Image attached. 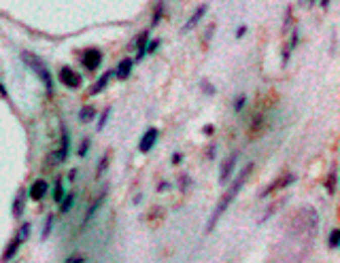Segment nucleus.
I'll return each mask as SVG.
<instances>
[{"instance_id":"obj_29","label":"nucleus","mask_w":340,"mask_h":263,"mask_svg":"<svg viewBox=\"0 0 340 263\" xmlns=\"http://www.w3.org/2000/svg\"><path fill=\"white\" fill-rule=\"evenodd\" d=\"M66 261H68V263H83V261H87V259H85V257H79V255H73V257H68Z\"/></svg>"},{"instance_id":"obj_27","label":"nucleus","mask_w":340,"mask_h":263,"mask_svg":"<svg viewBox=\"0 0 340 263\" xmlns=\"http://www.w3.org/2000/svg\"><path fill=\"white\" fill-rule=\"evenodd\" d=\"M28 234H30V225H22V229H19V238H22V240H26L28 238Z\"/></svg>"},{"instance_id":"obj_5","label":"nucleus","mask_w":340,"mask_h":263,"mask_svg":"<svg viewBox=\"0 0 340 263\" xmlns=\"http://www.w3.org/2000/svg\"><path fill=\"white\" fill-rule=\"evenodd\" d=\"M81 62H83L85 70H98V66L102 64L100 49H85L83 55H81Z\"/></svg>"},{"instance_id":"obj_20","label":"nucleus","mask_w":340,"mask_h":263,"mask_svg":"<svg viewBox=\"0 0 340 263\" xmlns=\"http://www.w3.org/2000/svg\"><path fill=\"white\" fill-rule=\"evenodd\" d=\"M64 195H66V193H64V185H62V178H58V180H56V189H54V200L60 202Z\"/></svg>"},{"instance_id":"obj_19","label":"nucleus","mask_w":340,"mask_h":263,"mask_svg":"<svg viewBox=\"0 0 340 263\" xmlns=\"http://www.w3.org/2000/svg\"><path fill=\"white\" fill-rule=\"evenodd\" d=\"M51 227H54V215H47V219H45V227H43V234H40V238L47 240L49 234H51Z\"/></svg>"},{"instance_id":"obj_2","label":"nucleus","mask_w":340,"mask_h":263,"mask_svg":"<svg viewBox=\"0 0 340 263\" xmlns=\"http://www.w3.org/2000/svg\"><path fill=\"white\" fill-rule=\"evenodd\" d=\"M22 59L24 62L34 70V75L43 81V85H45V92H47V96H54V79H51V73H49V68L45 66V62L40 59L38 55H32V53H28V51H24L22 53Z\"/></svg>"},{"instance_id":"obj_11","label":"nucleus","mask_w":340,"mask_h":263,"mask_svg":"<svg viewBox=\"0 0 340 263\" xmlns=\"http://www.w3.org/2000/svg\"><path fill=\"white\" fill-rule=\"evenodd\" d=\"M294 180H296V176L294 174H283L279 180H276V183L274 185H270V187H268L266 191H264V193H262V198H266V195H270L272 193V191H276V189H285V187H289L292 183H294Z\"/></svg>"},{"instance_id":"obj_28","label":"nucleus","mask_w":340,"mask_h":263,"mask_svg":"<svg viewBox=\"0 0 340 263\" xmlns=\"http://www.w3.org/2000/svg\"><path fill=\"white\" fill-rule=\"evenodd\" d=\"M162 11H164V7H162V5H158V11H156V15H153V26H158V22H160V15H162Z\"/></svg>"},{"instance_id":"obj_30","label":"nucleus","mask_w":340,"mask_h":263,"mask_svg":"<svg viewBox=\"0 0 340 263\" xmlns=\"http://www.w3.org/2000/svg\"><path fill=\"white\" fill-rule=\"evenodd\" d=\"M245 32H247V28L242 26V28H238V30H236V38H242L245 36Z\"/></svg>"},{"instance_id":"obj_32","label":"nucleus","mask_w":340,"mask_h":263,"mask_svg":"<svg viewBox=\"0 0 340 263\" xmlns=\"http://www.w3.org/2000/svg\"><path fill=\"white\" fill-rule=\"evenodd\" d=\"M181 153H174V157H172V161H174V164H181Z\"/></svg>"},{"instance_id":"obj_35","label":"nucleus","mask_w":340,"mask_h":263,"mask_svg":"<svg viewBox=\"0 0 340 263\" xmlns=\"http://www.w3.org/2000/svg\"><path fill=\"white\" fill-rule=\"evenodd\" d=\"M311 3H315V0H311Z\"/></svg>"},{"instance_id":"obj_7","label":"nucleus","mask_w":340,"mask_h":263,"mask_svg":"<svg viewBox=\"0 0 340 263\" xmlns=\"http://www.w3.org/2000/svg\"><path fill=\"white\" fill-rule=\"evenodd\" d=\"M236 159H238V153H232L228 159L223 161V166L219 170V183H228L232 172H234V166H236Z\"/></svg>"},{"instance_id":"obj_13","label":"nucleus","mask_w":340,"mask_h":263,"mask_svg":"<svg viewBox=\"0 0 340 263\" xmlns=\"http://www.w3.org/2000/svg\"><path fill=\"white\" fill-rule=\"evenodd\" d=\"M147 40H149V32L145 30V32H140V34H138V38H136V47H138L136 62H138V59L145 57V53H147Z\"/></svg>"},{"instance_id":"obj_24","label":"nucleus","mask_w":340,"mask_h":263,"mask_svg":"<svg viewBox=\"0 0 340 263\" xmlns=\"http://www.w3.org/2000/svg\"><path fill=\"white\" fill-rule=\"evenodd\" d=\"M87 151H89V138H85L83 143H81V147H79V151H77V155H79V157H85V155H87Z\"/></svg>"},{"instance_id":"obj_16","label":"nucleus","mask_w":340,"mask_h":263,"mask_svg":"<svg viewBox=\"0 0 340 263\" xmlns=\"http://www.w3.org/2000/svg\"><path fill=\"white\" fill-rule=\"evenodd\" d=\"M24 206H26V195H24V191H19L15 202H13V217H22Z\"/></svg>"},{"instance_id":"obj_31","label":"nucleus","mask_w":340,"mask_h":263,"mask_svg":"<svg viewBox=\"0 0 340 263\" xmlns=\"http://www.w3.org/2000/svg\"><path fill=\"white\" fill-rule=\"evenodd\" d=\"M158 45H160L158 40H153V43L149 45V49H147V51H151V53H153V51H156V49H158Z\"/></svg>"},{"instance_id":"obj_33","label":"nucleus","mask_w":340,"mask_h":263,"mask_svg":"<svg viewBox=\"0 0 340 263\" xmlns=\"http://www.w3.org/2000/svg\"><path fill=\"white\" fill-rule=\"evenodd\" d=\"M327 5H329V0H321V7L323 9H327Z\"/></svg>"},{"instance_id":"obj_23","label":"nucleus","mask_w":340,"mask_h":263,"mask_svg":"<svg viewBox=\"0 0 340 263\" xmlns=\"http://www.w3.org/2000/svg\"><path fill=\"white\" fill-rule=\"evenodd\" d=\"M327 191H329V193H334V191H336V172H334V170L329 172V178H327Z\"/></svg>"},{"instance_id":"obj_15","label":"nucleus","mask_w":340,"mask_h":263,"mask_svg":"<svg viewBox=\"0 0 340 263\" xmlns=\"http://www.w3.org/2000/svg\"><path fill=\"white\" fill-rule=\"evenodd\" d=\"M111 75H113V73H105V75H102V77H100V79L96 81V83L91 85L89 94H91V96H98V94L102 92V89H105V87L109 85V79H111Z\"/></svg>"},{"instance_id":"obj_1","label":"nucleus","mask_w":340,"mask_h":263,"mask_svg":"<svg viewBox=\"0 0 340 263\" xmlns=\"http://www.w3.org/2000/svg\"><path fill=\"white\" fill-rule=\"evenodd\" d=\"M251 170H253V164H249V166H245L242 168V172L238 174V178L234 180V183L225 189V193L221 195V200L217 202V206H215V210H213V215H211V219H209V223H207V234H211V231L215 229V225L219 223V219L225 215V210H228L230 206H232V202H234V198L240 193V189L245 187V183L249 180V174H251Z\"/></svg>"},{"instance_id":"obj_14","label":"nucleus","mask_w":340,"mask_h":263,"mask_svg":"<svg viewBox=\"0 0 340 263\" xmlns=\"http://www.w3.org/2000/svg\"><path fill=\"white\" fill-rule=\"evenodd\" d=\"M22 242H24L22 238H19V236H15V238H13L11 242H9V246H7V250H5V255H3V257H5L7 261H9V259H13V257L17 255L19 246H22Z\"/></svg>"},{"instance_id":"obj_3","label":"nucleus","mask_w":340,"mask_h":263,"mask_svg":"<svg viewBox=\"0 0 340 263\" xmlns=\"http://www.w3.org/2000/svg\"><path fill=\"white\" fill-rule=\"evenodd\" d=\"M68 153H70V134H68L66 127H62V132H60V149L51 155V159H54V164H64Z\"/></svg>"},{"instance_id":"obj_21","label":"nucleus","mask_w":340,"mask_h":263,"mask_svg":"<svg viewBox=\"0 0 340 263\" xmlns=\"http://www.w3.org/2000/svg\"><path fill=\"white\" fill-rule=\"evenodd\" d=\"M340 244V229H332V234H329V248H338Z\"/></svg>"},{"instance_id":"obj_6","label":"nucleus","mask_w":340,"mask_h":263,"mask_svg":"<svg viewBox=\"0 0 340 263\" xmlns=\"http://www.w3.org/2000/svg\"><path fill=\"white\" fill-rule=\"evenodd\" d=\"M158 134L160 132L156 129V127H149L145 134H142V138H140V145H138V149H140V153H149V151L156 147V143H158Z\"/></svg>"},{"instance_id":"obj_26","label":"nucleus","mask_w":340,"mask_h":263,"mask_svg":"<svg viewBox=\"0 0 340 263\" xmlns=\"http://www.w3.org/2000/svg\"><path fill=\"white\" fill-rule=\"evenodd\" d=\"M245 102H247V98H245V96H240V98H236V102H234V110H236V113H238V110H242Z\"/></svg>"},{"instance_id":"obj_34","label":"nucleus","mask_w":340,"mask_h":263,"mask_svg":"<svg viewBox=\"0 0 340 263\" xmlns=\"http://www.w3.org/2000/svg\"><path fill=\"white\" fill-rule=\"evenodd\" d=\"M0 94H3V96H7V92H5V87H3V85H0Z\"/></svg>"},{"instance_id":"obj_8","label":"nucleus","mask_w":340,"mask_h":263,"mask_svg":"<svg viewBox=\"0 0 340 263\" xmlns=\"http://www.w3.org/2000/svg\"><path fill=\"white\" fill-rule=\"evenodd\" d=\"M207 11H209V7H207V5H200V7L191 13V17L187 19V24H185V26L181 28V32H187V30H193L196 26L200 24V19H202L204 15H207Z\"/></svg>"},{"instance_id":"obj_4","label":"nucleus","mask_w":340,"mask_h":263,"mask_svg":"<svg viewBox=\"0 0 340 263\" xmlns=\"http://www.w3.org/2000/svg\"><path fill=\"white\" fill-rule=\"evenodd\" d=\"M60 81H62V85H66L70 89H79L81 85H83V77L77 75L75 70L68 68V66H64L60 70Z\"/></svg>"},{"instance_id":"obj_18","label":"nucleus","mask_w":340,"mask_h":263,"mask_svg":"<svg viewBox=\"0 0 340 263\" xmlns=\"http://www.w3.org/2000/svg\"><path fill=\"white\" fill-rule=\"evenodd\" d=\"M73 204H75V193H68V195H64L60 200V210L62 212H68L70 208H73Z\"/></svg>"},{"instance_id":"obj_25","label":"nucleus","mask_w":340,"mask_h":263,"mask_svg":"<svg viewBox=\"0 0 340 263\" xmlns=\"http://www.w3.org/2000/svg\"><path fill=\"white\" fill-rule=\"evenodd\" d=\"M109 117H111V108H105V113H102V117H100V121H98V132L107 125V121H109Z\"/></svg>"},{"instance_id":"obj_9","label":"nucleus","mask_w":340,"mask_h":263,"mask_svg":"<svg viewBox=\"0 0 340 263\" xmlns=\"http://www.w3.org/2000/svg\"><path fill=\"white\" fill-rule=\"evenodd\" d=\"M49 191V185H47V180H34L32 185H30V191H28V195L32 198V200H43L45 193Z\"/></svg>"},{"instance_id":"obj_12","label":"nucleus","mask_w":340,"mask_h":263,"mask_svg":"<svg viewBox=\"0 0 340 263\" xmlns=\"http://www.w3.org/2000/svg\"><path fill=\"white\" fill-rule=\"evenodd\" d=\"M105 198H107V195H105V193H102V195H100V198H98V200L94 202V204H91V206H89V210H87V215H85V219H83V223H81V229H85V227H87V225L91 223V219H94V217H96V212H98V208L102 206V202H105Z\"/></svg>"},{"instance_id":"obj_10","label":"nucleus","mask_w":340,"mask_h":263,"mask_svg":"<svg viewBox=\"0 0 340 263\" xmlns=\"http://www.w3.org/2000/svg\"><path fill=\"white\" fill-rule=\"evenodd\" d=\"M132 66H134V59L132 57H126V59H121V62L117 64V68H115V75L119 81H126L130 75H132Z\"/></svg>"},{"instance_id":"obj_17","label":"nucleus","mask_w":340,"mask_h":263,"mask_svg":"<svg viewBox=\"0 0 340 263\" xmlns=\"http://www.w3.org/2000/svg\"><path fill=\"white\" fill-rule=\"evenodd\" d=\"M94 115H96L94 106H83V108L79 110V121H83V123H85V121H91V119H94Z\"/></svg>"},{"instance_id":"obj_22","label":"nucleus","mask_w":340,"mask_h":263,"mask_svg":"<svg viewBox=\"0 0 340 263\" xmlns=\"http://www.w3.org/2000/svg\"><path fill=\"white\" fill-rule=\"evenodd\" d=\"M107 166H109V153H107L105 157H102V161L98 164V170H96V178H100V176H102V172L107 170Z\"/></svg>"}]
</instances>
